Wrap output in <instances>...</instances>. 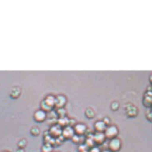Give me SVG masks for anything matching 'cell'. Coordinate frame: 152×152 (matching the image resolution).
Segmentation results:
<instances>
[{
    "instance_id": "obj_20",
    "label": "cell",
    "mask_w": 152,
    "mask_h": 152,
    "mask_svg": "<svg viewBox=\"0 0 152 152\" xmlns=\"http://www.w3.org/2000/svg\"><path fill=\"white\" fill-rule=\"evenodd\" d=\"M103 122L105 123V125H106L107 126H109V124L110 121H109V119L108 118V117H105V118L103 119Z\"/></svg>"
},
{
    "instance_id": "obj_6",
    "label": "cell",
    "mask_w": 152,
    "mask_h": 152,
    "mask_svg": "<svg viewBox=\"0 0 152 152\" xmlns=\"http://www.w3.org/2000/svg\"><path fill=\"white\" fill-rule=\"evenodd\" d=\"M62 131H63V129H61V127L58 125H55L51 127L49 133L51 137L58 138L62 135Z\"/></svg>"
},
{
    "instance_id": "obj_5",
    "label": "cell",
    "mask_w": 152,
    "mask_h": 152,
    "mask_svg": "<svg viewBox=\"0 0 152 152\" xmlns=\"http://www.w3.org/2000/svg\"><path fill=\"white\" fill-rule=\"evenodd\" d=\"M74 133L78 136H83L87 131V126L83 123H77L74 127Z\"/></svg>"
},
{
    "instance_id": "obj_17",
    "label": "cell",
    "mask_w": 152,
    "mask_h": 152,
    "mask_svg": "<svg viewBox=\"0 0 152 152\" xmlns=\"http://www.w3.org/2000/svg\"><path fill=\"white\" fill-rule=\"evenodd\" d=\"M57 114L60 116V117H64L65 116V110L64 108H58L57 110Z\"/></svg>"
},
{
    "instance_id": "obj_9",
    "label": "cell",
    "mask_w": 152,
    "mask_h": 152,
    "mask_svg": "<svg viewBox=\"0 0 152 152\" xmlns=\"http://www.w3.org/2000/svg\"><path fill=\"white\" fill-rule=\"evenodd\" d=\"M66 104V99L64 97L59 95L55 99V106L57 107V108H63V106Z\"/></svg>"
},
{
    "instance_id": "obj_22",
    "label": "cell",
    "mask_w": 152,
    "mask_h": 152,
    "mask_svg": "<svg viewBox=\"0 0 152 152\" xmlns=\"http://www.w3.org/2000/svg\"><path fill=\"white\" fill-rule=\"evenodd\" d=\"M15 152H25V151H24L23 149H21V148H18V149H17L16 150Z\"/></svg>"
},
{
    "instance_id": "obj_3",
    "label": "cell",
    "mask_w": 152,
    "mask_h": 152,
    "mask_svg": "<svg viewBox=\"0 0 152 152\" xmlns=\"http://www.w3.org/2000/svg\"><path fill=\"white\" fill-rule=\"evenodd\" d=\"M75 134L74 128L68 125L64 127L62 131V136L64 139H72V138Z\"/></svg>"
},
{
    "instance_id": "obj_11",
    "label": "cell",
    "mask_w": 152,
    "mask_h": 152,
    "mask_svg": "<svg viewBox=\"0 0 152 152\" xmlns=\"http://www.w3.org/2000/svg\"><path fill=\"white\" fill-rule=\"evenodd\" d=\"M42 152H53V146L50 143H45L42 148H41Z\"/></svg>"
},
{
    "instance_id": "obj_7",
    "label": "cell",
    "mask_w": 152,
    "mask_h": 152,
    "mask_svg": "<svg viewBox=\"0 0 152 152\" xmlns=\"http://www.w3.org/2000/svg\"><path fill=\"white\" fill-rule=\"evenodd\" d=\"M92 139L96 144L101 145L105 142L106 137L104 133H96L93 136Z\"/></svg>"
},
{
    "instance_id": "obj_21",
    "label": "cell",
    "mask_w": 152,
    "mask_h": 152,
    "mask_svg": "<svg viewBox=\"0 0 152 152\" xmlns=\"http://www.w3.org/2000/svg\"><path fill=\"white\" fill-rule=\"evenodd\" d=\"M147 117H148V120L151 121V122H152V110L149 114H148V116H147Z\"/></svg>"
},
{
    "instance_id": "obj_4",
    "label": "cell",
    "mask_w": 152,
    "mask_h": 152,
    "mask_svg": "<svg viewBox=\"0 0 152 152\" xmlns=\"http://www.w3.org/2000/svg\"><path fill=\"white\" fill-rule=\"evenodd\" d=\"M34 119L38 123H42L46 119V113L42 110H39L34 114Z\"/></svg>"
},
{
    "instance_id": "obj_2",
    "label": "cell",
    "mask_w": 152,
    "mask_h": 152,
    "mask_svg": "<svg viewBox=\"0 0 152 152\" xmlns=\"http://www.w3.org/2000/svg\"><path fill=\"white\" fill-rule=\"evenodd\" d=\"M122 148V141L118 138L110 139L108 149L110 152H118Z\"/></svg>"
},
{
    "instance_id": "obj_13",
    "label": "cell",
    "mask_w": 152,
    "mask_h": 152,
    "mask_svg": "<svg viewBox=\"0 0 152 152\" xmlns=\"http://www.w3.org/2000/svg\"><path fill=\"white\" fill-rule=\"evenodd\" d=\"M30 133L32 135L34 136V137H37L40 134V130H39V128H38V127H32V128L31 129Z\"/></svg>"
},
{
    "instance_id": "obj_8",
    "label": "cell",
    "mask_w": 152,
    "mask_h": 152,
    "mask_svg": "<svg viewBox=\"0 0 152 152\" xmlns=\"http://www.w3.org/2000/svg\"><path fill=\"white\" fill-rule=\"evenodd\" d=\"M107 127V126L105 125V123L103 121H97L94 125L96 133H104Z\"/></svg>"
},
{
    "instance_id": "obj_23",
    "label": "cell",
    "mask_w": 152,
    "mask_h": 152,
    "mask_svg": "<svg viewBox=\"0 0 152 152\" xmlns=\"http://www.w3.org/2000/svg\"><path fill=\"white\" fill-rule=\"evenodd\" d=\"M101 152H110V151L108 150H104V151H101Z\"/></svg>"
},
{
    "instance_id": "obj_15",
    "label": "cell",
    "mask_w": 152,
    "mask_h": 152,
    "mask_svg": "<svg viewBox=\"0 0 152 152\" xmlns=\"http://www.w3.org/2000/svg\"><path fill=\"white\" fill-rule=\"evenodd\" d=\"M27 146V140L26 139L20 140L18 142V148H21V149H24Z\"/></svg>"
},
{
    "instance_id": "obj_12",
    "label": "cell",
    "mask_w": 152,
    "mask_h": 152,
    "mask_svg": "<svg viewBox=\"0 0 152 152\" xmlns=\"http://www.w3.org/2000/svg\"><path fill=\"white\" fill-rule=\"evenodd\" d=\"M127 116H129V117H134L137 115V110L136 109V108H130L128 110H127Z\"/></svg>"
},
{
    "instance_id": "obj_1",
    "label": "cell",
    "mask_w": 152,
    "mask_h": 152,
    "mask_svg": "<svg viewBox=\"0 0 152 152\" xmlns=\"http://www.w3.org/2000/svg\"><path fill=\"white\" fill-rule=\"evenodd\" d=\"M119 133V130L116 125H109L107 127L104 134L106 139H113L116 138Z\"/></svg>"
},
{
    "instance_id": "obj_10",
    "label": "cell",
    "mask_w": 152,
    "mask_h": 152,
    "mask_svg": "<svg viewBox=\"0 0 152 152\" xmlns=\"http://www.w3.org/2000/svg\"><path fill=\"white\" fill-rule=\"evenodd\" d=\"M69 122H70V120L68 119L67 117H66L65 116L62 117L58 120V125L61 127H65L69 125Z\"/></svg>"
},
{
    "instance_id": "obj_14",
    "label": "cell",
    "mask_w": 152,
    "mask_h": 152,
    "mask_svg": "<svg viewBox=\"0 0 152 152\" xmlns=\"http://www.w3.org/2000/svg\"><path fill=\"white\" fill-rule=\"evenodd\" d=\"M85 116H87L88 118H92V117H94V112L92 109L88 108L85 111Z\"/></svg>"
},
{
    "instance_id": "obj_24",
    "label": "cell",
    "mask_w": 152,
    "mask_h": 152,
    "mask_svg": "<svg viewBox=\"0 0 152 152\" xmlns=\"http://www.w3.org/2000/svg\"><path fill=\"white\" fill-rule=\"evenodd\" d=\"M2 152H9V151H3Z\"/></svg>"
},
{
    "instance_id": "obj_16",
    "label": "cell",
    "mask_w": 152,
    "mask_h": 152,
    "mask_svg": "<svg viewBox=\"0 0 152 152\" xmlns=\"http://www.w3.org/2000/svg\"><path fill=\"white\" fill-rule=\"evenodd\" d=\"M80 137L81 136H78V135H77V134H74V137L72 138V142L75 144L79 143V141H80Z\"/></svg>"
},
{
    "instance_id": "obj_19",
    "label": "cell",
    "mask_w": 152,
    "mask_h": 152,
    "mask_svg": "<svg viewBox=\"0 0 152 152\" xmlns=\"http://www.w3.org/2000/svg\"><path fill=\"white\" fill-rule=\"evenodd\" d=\"M115 106V107H113V108H112L113 109V110H118V107H119V104L117 102H114L113 104H112V105H111V106Z\"/></svg>"
},
{
    "instance_id": "obj_18",
    "label": "cell",
    "mask_w": 152,
    "mask_h": 152,
    "mask_svg": "<svg viewBox=\"0 0 152 152\" xmlns=\"http://www.w3.org/2000/svg\"><path fill=\"white\" fill-rule=\"evenodd\" d=\"M88 152H101V151H100L99 148L98 147L93 146L90 148V150H88Z\"/></svg>"
}]
</instances>
